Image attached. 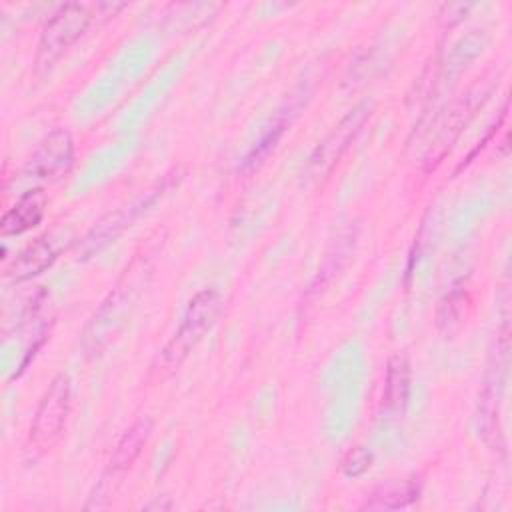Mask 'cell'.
<instances>
[{"label":"cell","instance_id":"1","mask_svg":"<svg viewBox=\"0 0 512 512\" xmlns=\"http://www.w3.org/2000/svg\"><path fill=\"white\" fill-rule=\"evenodd\" d=\"M222 312V296L216 290L198 292L182 318L180 328L172 336V340L164 346L160 354V362L164 368H178L190 350L204 338V334L214 326L216 318Z\"/></svg>","mask_w":512,"mask_h":512},{"label":"cell","instance_id":"2","mask_svg":"<svg viewBox=\"0 0 512 512\" xmlns=\"http://www.w3.org/2000/svg\"><path fill=\"white\" fill-rule=\"evenodd\" d=\"M90 18L92 16L84 4H62L40 34L36 72L50 70L52 64L86 32Z\"/></svg>","mask_w":512,"mask_h":512},{"label":"cell","instance_id":"3","mask_svg":"<svg viewBox=\"0 0 512 512\" xmlns=\"http://www.w3.org/2000/svg\"><path fill=\"white\" fill-rule=\"evenodd\" d=\"M70 414V378L62 372L58 374L42 394L34 420L30 424V444L46 452L62 436Z\"/></svg>","mask_w":512,"mask_h":512},{"label":"cell","instance_id":"4","mask_svg":"<svg viewBox=\"0 0 512 512\" xmlns=\"http://www.w3.org/2000/svg\"><path fill=\"white\" fill-rule=\"evenodd\" d=\"M74 160V140L68 130L48 132L28 160V174L38 180H54L66 174Z\"/></svg>","mask_w":512,"mask_h":512},{"label":"cell","instance_id":"5","mask_svg":"<svg viewBox=\"0 0 512 512\" xmlns=\"http://www.w3.org/2000/svg\"><path fill=\"white\" fill-rule=\"evenodd\" d=\"M46 208V196L40 188L28 190L20 196V200L4 212L0 220V234L2 236H16L40 224Z\"/></svg>","mask_w":512,"mask_h":512},{"label":"cell","instance_id":"6","mask_svg":"<svg viewBox=\"0 0 512 512\" xmlns=\"http://www.w3.org/2000/svg\"><path fill=\"white\" fill-rule=\"evenodd\" d=\"M54 260H56L54 244L48 238H38L18 252V256L8 266L6 276L12 282H24L42 274Z\"/></svg>","mask_w":512,"mask_h":512},{"label":"cell","instance_id":"7","mask_svg":"<svg viewBox=\"0 0 512 512\" xmlns=\"http://www.w3.org/2000/svg\"><path fill=\"white\" fill-rule=\"evenodd\" d=\"M366 116H368V110L364 108V106H358V108H354V112H350L336 128H334V132L326 138V142L318 148V156L314 158V162L316 164H324V162H328L330 166L340 158V154H342V150L348 146V142L356 136V132L360 130V126L364 124V120H366Z\"/></svg>","mask_w":512,"mask_h":512},{"label":"cell","instance_id":"8","mask_svg":"<svg viewBox=\"0 0 512 512\" xmlns=\"http://www.w3.org/2000/svg\"><path fill=\"white\" fill-rule=\"evenodd\" d=\"M152 432V420L150 418H140L136 420L120 438V442L116 444V450L110 458V468L114 472H124L128 470L134 460L140 456L144 444L148 442Z\"/></svg>","mask_w":512,"mask_h":512},{"label":"cell","instance_id":"9","mask_svg":"<svg viewBox=\"0 0 512 512\" xmlns=\"http://www.w3.org/2000/svg\"><path fill=\"white\" fill-rule=\"evenodd\" d=\"M410 394V364L404 356L396 354L388 360L386 384H384V402L390 410L402 412Z\"/></svg>","mask_w":512,"mask_h":512},{"label":"cell","instance_id":"10","mask_svg":"<svg viewBox=\"0 0 512 512\" xmlns=\"http://www.w3.org/2000/svg\"><path fill=\"white\" fill-rule=\"evenodd\" d=\"M418 496V488L412 482H406L404 486L398 488H390L384 492V496H376V504L378 508H400L406 506L408 502H412Z\"/></svg>","mask_w":512,"mask_h":512}]
</instances>
